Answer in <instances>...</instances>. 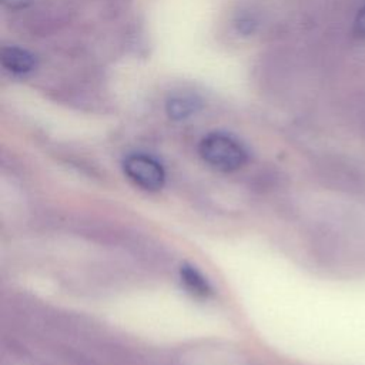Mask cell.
<instances>
[{
	"instance_id": "5b68a950",
	"label": "cell",
	"mask_w": 365,
	"mask_h": 365,
	"mask_svg": "<svg viewBox=\"0 0 365 365\" xmlns=\"http://www.w3.org/2000/svg\"><path fill=\"white\" fill-rule=\"evenodd\" d=\"M180 274H181V281L192 294L200 297H207L211 292L210 282L197 268L191 265H182L180 269Z\"/></svg>"
},
{
	"instance_id": "3957f363",
	"label": "cell",
	"mask_w": 365,
	"mask_h": 365,
	"mask_svg": "<svg viewBox=\"0 0 365 365\" xmlns=\"http://www.w3.org/2000/svg\"><path fill=\"white\" fill-rule=\"evenodd\" d=\"M1 66L11 74L23 76L36 68V57L26 48L17 46L3 47L0 51Z\"/></svg>"
},
{
	"instance_id": "8992f818",
	"label": "cell",
	"mask_w": 365,
	"mask_h": 365,
	"mask_svg": "<svg viewBox=\"0 0 365 365\" xmlns=\"http://www.w3.org/2000/svg\"><path fill=\"white\" fill-rule=\"evenodd\" d=\"M33 0H1V4L10 10H23L31 4Z\"/></svg>"
},
{
	"instance_id": "277c9868",
	"label": "cell",
	"mask_w": 365,
	"mask_h": 365,
	"mask_svg": "<svg viewBox=\"0 0 365 365\" xmlns=\"http://www.w3.org/2000/svg\"><path fill=\"white\" fill-rule=\"evenodd\" d=\"M201 107V101L194 94H175L165 103V111L173 120H184Z\"/></svg>"
},
{
	"instance_id": "6da1fadb",
	"label": "cell",
	"mask_w": 365,
	"mask_h": 365,
	"mask_svg": "<svg viewBox=\"0 0 365 365\" xmlns=\"http://www.w3.org/2000/svg\"><path fill=\"white\" fill-rule=\"evenodd\" d=\"M201 157L214 168L221 171H234L247 161L245 148L231 135L211 133L200 144Z\"/></svg>"
},
{
	"instance_id": "7a4b0ae2",
	"label": "cell",
	"mask_w": 365,
	"mask_h": 365,
	"mask_svg": "<svg viewBox=\"0 0 365 365\" xmlns=\"http://www.w3.org/2000/svg\"><path fill=\"white\" fill-rule=\"evenodd\" d=\"M124 173L138 187L157 191L164 185L165 173L161 164L145 154H131L124 160Z\"/></svg>"
},
{
	"instance_id": "52a82bcc",
	"label": "cell",
	"mask_w": 365,
	"mask_h": 365,
	"mask_svg": "<svg viewBox=\"0 0 365 365\" xmlns=\"http://www.w3.org/2000/svg\"><path fill=\"white\" fill-rule=\"evenodd\" d=\"M355 31L365 37V7L358 13L356 19H355Z\"/></svg>"
}]
</instances>
